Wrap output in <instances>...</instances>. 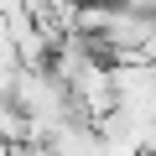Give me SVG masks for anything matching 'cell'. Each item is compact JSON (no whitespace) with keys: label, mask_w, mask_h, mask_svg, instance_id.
I'll use <instances>...</instances> for the list:
<instances>
[{"label":"cell","mask_w":156,"mask_h":156,"mask_svg":"<svg viewBox=\"0 0 156 156\" xmlns=\"http://www.w3.org/2000/svg\"><path fill=\"white\" fill-rule=\"evenodd\" d=\"M0 140L16 146V151L31 140V125H26V115L16 109V99H0Z\"/></svg>","instance_id":"7a4b0ae2"},{"label":"cell","mask_w":156,"mask_h":156,"mask_svg":"<svg viewBox=\"0 0 156 156\" xmlns=\"http://www.w3.org/2000/svg\"><path fill=\"white\" fill-rule=\"evenodd\" d=\"M115 104L120 115L140 120V125H156V68L146 62H115Z\"/></svg>","instance_id":"6da1fadb"}]
</instances>
